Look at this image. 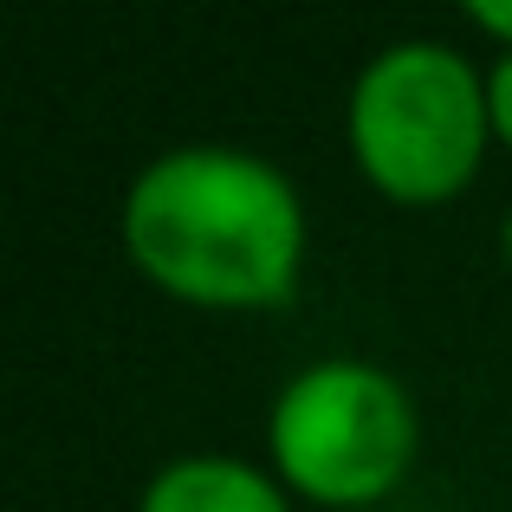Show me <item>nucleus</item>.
Wrapping results in <instances>:
<instances>
[{
    "label": "nucleus",
    "mask_w": 512,
    "mask_h": 512,
    "mask_svg": "<svg viewBox=\"0 0 512 512\" xmlns=\"http://www.w3.org/2000/svg\"><path fill=\"white\" fill-rule=\"evenodd\" d=\"M117 240L137 279L195 312H279L312 253V208L247 143H169L130 175Z\"/></svg>",
    "instance_id": "nucleus-1"
},
{
    "label": "nucleus",
    "mask_w": 512,
    "mask_h": 512,
    "mask_svg": "<svg viewBox=\"0 0 512 512\" xmlns=\"http://www.w3.org/2000/svg\"><path fill=\"white\" fill-rule=\"evenodd\" d=\"M344 150L350 169L396 208L467 195L493 150L487 65L435 33L376 46L344 91Z\"/></svg>",
    "instance_id": "nucleus-2"
},
{
    "label": "nucleus",
    "mask_w": 512,
    "mask_h": 512,
    "mask_svg": "<svg viewBox=\"0 0 512 512\" xmlns=\"http://www.w3.org/2000/svg\"><path fill=\"white\" fill-rule=\"evenodd\" d=\"M422 409L389 363L318 357L279 383L266 409V467L318 512H383L415 474Z\"/></svg>",
    "instance_id": "nucleus-3"
},
{
    "label": "nucleus",
    "mask_w": 512,
    "mask_h": 512,
    "mask_svg": "<svg viewBox=\"0 0 512 512\" xmlns=\"http://www.w3.org/2000/svg\"><path fill=\"white\" fill-rule=\"evenodd\" d=\"M292 506L299 500L279 487L273 467L227 448H195V454H169L137 487L130 512H292Z\"/></svg>",
    "instance_id": "nucleus-4"
},
{
    "label": "nucleus",
    "mask_w": 512,
    "mask_h": 512,
    "mask_svg": "<svg viewBox=\"0 0 512 512\" xmlns=\"http://www.w3.org/2000/svg\"><path fill=\"white\" fill-rule=\"evenodd\" d=\"M487 111H493V143L512 150V52H493L487 65Z\"/></svg>",
    "instance_id": "nucleus-5"
},
{
    "label": "nucleus",
    "mask_w": 512,
    "mask_h": 512,
    "mask_svg": "<svg viewBox=\"0 0 512 512\" xmlns=\"http://www.w3.org/2000/svg\"><path fill=\"white\" fill-rule=\"evenodd\" d=\"M467 26L487 33L500 52H512V0H467Z\"/></svg>",
    "instance_id": "nucleus-6"
},
{
    "label": "nucleus",
    "mask_w": 512,
    "mask_h": 512,
    "mask_svg": "<svg viewBox=\"0 0 512 512\" xmlns=\"http://www.w3.org/2000/svg\"><path fill=\"white\" fill-rule=\"evenodd\" d=\"M500 260H506V273H512V201H506V214H500Z\"/></svg>",
    "instance_id": "nucleus-7"
}]
</instances>
